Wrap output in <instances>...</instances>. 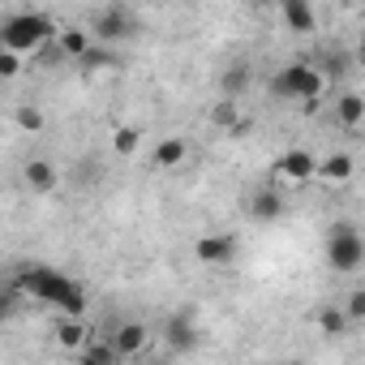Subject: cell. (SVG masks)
Instances as JSON below:
<instances>
[{"label":"cell","mask_w":365,"mask_h":365,"mask_svg":"<svg viewBox=\"0 0 365 365\" xmlns=\"http://www.w3.org/2000/svg\"><path fill=\"white\" fill-rule=\"evenodd\" d=\"M18 73H22V56L0 48V78H18Z\"/></svg>","instance_id":"19"},{"label":"cell","mask_w":365,"mask_h":365,"mask_svg":"<svg viewBox=\"0 0 365 365\" xmlns=\"http://www.w3.org/2000/svg\"><path fill=\"white\" fill-rule=\"evenodd\" d=\"M14 305H18V288L14 284H0V318H9Z\"/></svg>","instance_id":"21"},{"label":"cell","mask_w":365,"mask_h":365,"mask_svg":"<svg viewBox=\"0 0 365 365\" xmlns=\"http://www.w3.org/2000/svg\"><path fill=\"white\" fill-rule=\"evenodd\" d=\"M146 339H150V331H146L142 322H125V327L112 335V352H116V356H133V352L146 348Z\"/></svg>","instance_id":"7"},{"label":"cell","mask_w":365,"mask_h":365,"mask_svg":"<svg viewBox=\"0 0 365 365\" xmlns=\"http://www.w3.org/2000/svg\"><path fill=\"white\" fill-rule=\"evenodd\" d=\"M129 26H133V14L125 5H112V9H103L95 18V35L99 39H120V35H129Z\"/></svg>","instance_id":"5"},{"label":"cell","mask_w":365,"mask_h":365,"mask_svg":"<svg viewBox=\"0 0 365 365\" xmlns=\"http://www.w3.org/2000/svg\"><path fill=\"white\" fill-rule=\"evenodd\" d=\"M284 22L292 31H314V9L305 5V0H288V5H284Z\"/></svg>","instance_id":"13"},{"label":"cell","mask_w":365,"mask_h":365,"mask_svg":"<svg viewBox=\"0 0 365 365\" xmlns=\"http://www.w3.org/2000/svg\"><path fill=\"white\" fill-rule=\"evenodd\" d=\"M56 344H65V348H82V344H86V327H82L78 318L56 322Z\"/></svg>","instance_id":"14"},{"label":"cell","mask_w":365,"mask_h":365,"mask_svg":"<svg viewBox=\"0 0 365 365\" xmlns=\"http://www.w3.org/2000/svg\"><path fill=\"white\" fill-rule=\"evenodd\" d=\"M254 211H258L262 220H275V215H279V198H275V194H262V198L254 202Z\"/></svg>","instance_id":"22"},{"label":"cell","mask_w":365,"mask_h":365,"mask_svg":"<svg viewBox=\"0 0 365 365\" xmlns=\"http://www.w3.org/2000/svg\"><path fill=\"white\" fill-rule=\"evenodd\" d=\"M14 288H26L31 297H39V301H48V305L65 309L69 318H82V309H86V292H82L69 275H61V271H52V267H22L18 279H14Z\"/></svg>","instance_id":"1"},{"label":"cell","mask_w":365,"mask_h":365,"mask_svg":"<svg viewBox=\"0 0 365 365\" xmlns=\"http://www.w3.org/2000/svg\"><path fill=\"white\" fill-rule=\"evenodd\" d=\"M48 35H52V22H48L43 14H14L5 26H0V48L14 52V56H26V52H35Z\"/></svg>","instance_id":"2"},{"label":"cell","mask_w":365,"mask_h":365,"mask_svg":"<svg viewBox=\"0 0 365 365\" xmlns=\"http://www.w3.org/2000/svg\"><path fill=\"white\" fill-rule=\"evenodd\" d=\"M279 172H284L288 180H309V176H314V155L292 150V155H284V159H279Z\"/></svg>","instance_id":"10"},{"label":"cell","mask_w":365,"mask_h":365,"mask_svg":"<svg viewBox=\"0 0 365 365\" xmlns=\"http://www.w3.org/2000/svg\"><path fill=\"white\" fill-rule=\"evenodd\" d=\"M314 172L327 176V180H348V176H352V155H331V159L314 163Z\"/></svg>","instance_id":"12"},{"label":"cell","mask_w":365,"mask_h":365,"mask_svg":"<svg viewBox=\"0 0 365 365\" xmlns=\"http://www.w3.org/2000/svg\"><path fill=\"white\" fill-rule=\"evenodd\" d=\"M224 86H228V91H241V86H245V69H237V73H228V78H224Z\"/></svg>","instance_id":"26"},{"label":"cell","mask_w":365,"mask_h":365,"mask_svg":"<svg viewBox=\"0 0 365 365\" xmlns=\"http://www.w3.org/2000/svg\"><path fill=\"white\" fill-rule=\"evenodd\" d=\"M318 322H322V331H327V335H339V331H344V322H348V318H344V314H339V309H322V318H318Z\"/></svg>","instance_id":"20"},{"label":"cell","mask_w":365,"mask_h":365,"mask_svg":"<svg viewBox=\"0 0 365 365\" xmlns=\"http://www.w3.org/2000/svg\"><path fill=\"white\" fill-rule=\"evenodd\" d=\"M194 250H198V258H202V262H211V267H224V262H232V258H237V241H232V237H224V232L202 237Z\"/></svg>","instance_id":"6"},{"label":"cell","mask_w":365,"mask_h":365,"mask_svg":"<svg viewBox=\"0 0 365 365\" xmlns=\"http://www.w3.org/2000/svg\"><path fill=\"white\" fill-rule=\"evenodd\" d=\"M120 155H129L133 146H138V129H116V142H112Z\"/></svg>","instance_id":"23"},{"label":"cell","mask_w":365,"mask_h":365,"mask_svg":"<svg viewBox=\"0 0 365 365\" xmlns=\"http://www.w3.org/2000/svg\"><path fill=\"white\" fill-rule=\"evenodd\" d=\"M150 365H168V361H150Z\"/></svg>","instance_id":"27"},{"label":"cell","mask_w":365,"mask_h":365,"mask_svg":"<svg viewBox=\"0 0 365 365\" xmlns=\"http://www.w3.org/2000/svg\"><path fill=\"white\" fill-rule=\"evenodd\" d=\"M185 155H190V146L180 138H163L155 146V168H176V163H185Z\"/></svg>","instance_id":"11"},{"label":"cell","mask_w":365,"mask_h":365,"mask_svg":"<svg viewBox=\"0 0 365 365\" xmlns=\"http://www.w3.org/2000/svg\"><path fill=\"white\" fill-rule=\"evenodd\" d=\"M215 120H220V125H232V120H237V108H232V103H220V108H215Z\"/></svg>","instance_id":"25"},{"label":"cell","mask_w":365,"mask_h":365,"mask_svg":"<svg viewBox=\"0 0 365 365\" xmlns=\"http://www.w3.org/2000/svg\"><path fill=\"white\" fill-rule=\"evenodd\" d=\"M275 95L301 99V103H318V95H322V73L309 69V65H288V69H279V78H275Z\"/></svg>","instance_id":"4"},{"label":"cell","mask_w":365,"mask_h":365,"mask_svg":"<svg viewBox=\"0 0 365 365\" xmlns=\"http://www.w3.org/2000/svg\"><path fill=\"white\" fill-rule=\"evenodd\" d=\"M61 48H65L69 56H86V52H91V35L78 31V26H69V31H61Z\"/></svg>","instance_id":"15"},{"label":"cell","mask_w":365,"mask_h":365,"mask_svg":"<svg viewBox=\"0 0 365 365\" xmlns=\"http://www.w3.org/2000/svg\"><path fill=\"white\" fill-rule=\"evenodd\" d=\"M361 314H365V292L352 288V297H348V305H344V318H361Z\"/></svg>","instance_id":"24"},{"label":"cell","mask_w":365,"mask_h":365,"mask_svg":"<svg viewBox=\"0 0 365 365\" xmlns=\"http://www.w3.org/2000/svg\"><path fill=\"white\" fill-rule=\"evenodd\" d=\"M22 176H26V185H31V190H43V194L56 190V168H52L48 159H31V163L22 168Z\"/></svg>","instance_id":"9"},{"label":"cell","mask_w":365,"mask_h":365,"mask_svg":"<svg viewBox=\"0 0 365 365\" xmlns=\"http://www.w3.org/2000/svg\"><path fill=\"white\" fill-rule=\"evenodd\" d=\"M361 116H365V99H361V95H344V99H339V120H344L348 129H356Z\"/></svg>","instance_id":"16"},{"label":"cell","mask_w":365,"mask_h":365,"mask_svg":"<svg viewBox=\"0 0 365 365\" xmlns=\"http://www.w3.org/2000/svg\"><path fill=\"white\" fill-rule=\"evenodd\" d=\"M18 125H22V129H31V133H35V129H43V112H39V108H31V103H26V108H18Z\"/></svg>","instance_id":"18"},{"label":"cell","mask_w":365,"mask_h":365,"mask_svg":"<svg viewBox=\"0 0 365 365\" xmlns=\"http://www.w3.org/2000/svg\"><path fill=\"white\" fill-rule=\"evenodd\" d=\"M327 258L335 271H356L361 258H365V241L356 232V224H335L331 237H327Z\"/></svg>","instance_id":"3"},{"label":"cell","mask_w":365,"mask_h":365,"mask_svg":"<svg viewBox=\"0 0 365 365\" xmlns=\"http://www.w3.org/2000/svg\"><path fill=\"white\" fill-rule=\"evenodd\" d=\"M112 361H116L112 344H91V348L82 352V365H112Z\"/></svg>","instance_id":"17"},{"label":"cell","mask_w":365,"mask_h":365,"mask_svg":"<svg viewBox=\"0 0 365 365\" xmlns=\"http://www.w3.org/2000/svg\"><path fill=\"white\" fill-rule=\"evenodd\" d=\"M163 335H168V344H172L176 352H185V348H194V339H198V331H194V314L185 309V314H176V318H168Z\"/></svg>","instance_id":"8"}]
</instances>
